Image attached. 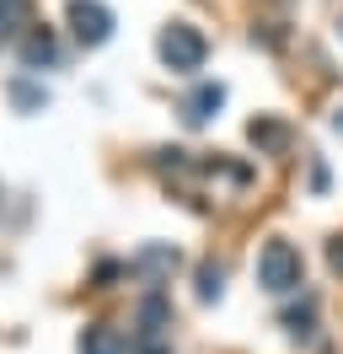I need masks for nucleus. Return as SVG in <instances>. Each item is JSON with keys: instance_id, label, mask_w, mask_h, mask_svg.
Returning a JSON list of instances; mask_svg holds the SVG:
<instances>
[{"instance_id": "nucleus-1", "label": "nucleus", "mask_w": 343, "mask_h": 354, "mask_svg": "<svg viewBox=\"0 0 343 354\" xmlns=\"http://www.w3.org/2000/svg\"><path fill=\"white\" fill-rule=\"evenodd\" d=\"M300 279H306V263H300V252L284 236H274V242H263V252H257V285L268 290V295H290V290H300Z\"/></svg>"}, {"instance_id": "nucleus-2", "label": "nucleus", "mask_w": 343, "mask_h": 354, "mask_svg": "<svg viewBox=\"0 0 343 354\" xmlns=\"http://www.w3.org/2000/svg\"><path fill=\"white\" fill-rule=\"evenodd\" d=\"M161 59L177 75H193V70H204V59H210V44H204V32L193 22H172L161 32Z\"/></svg>"}, {"instance_id": "nucleus-3", "label": "nucleus", "mask_w": 343, "mask_h": 354, "mask_svg": "<svg viewBox=\"0 0 343 354\" xmlns=\"http://www.w3.org/2000/svg\"><path fill=\"white\" fill-rule=\"evenodd\" d=\"M70 27H75V38L86 48H97V44L113 38V11L97 6V0H70Z\"/></svg>"}, {"instance_id": "nucleus-4", "label": "nucleus", "mask_w": 343, "mask_h": 354, "mask_svg": "<svg viewBox=\"0 0 343 354\" xmlns=\"http://www.w3.org/2000/svg\"><path fill=\"white\" fill-rule=\"evenodd\" d=\"M220 102H225V86H220V81H204V86H193L188 97H183V124H188V129H204L214 113H220Z\"/></svg>"}, {"instance_id": "nucleus-5", "label": "nucleus", "mask_w": 343, "mask_h": 354, "mask_svg": "<svg viewBox=\"0 0 343 354\" xmlns=\"http://www.w3.org/2000/svg\"><path fill=\"white\" fill-rule=\"evenodd\" d=\"M172 268H177V247H167V242H150V247H140V252L129 258V274H145L150 285L167 279Z\"/></svg>"}, {"instance_id": "nucleus-6", "label": "nucleus", "mask_w": 343, "mask_h": 354, "mask_svg": "<svg viewBox=\"0 0 343 354\" xmlns=\"http://www.w3.org/2000/svg\"><path fill=\"white\" fill-rule=\"evenodd\" d=\"M75 349L81 354H129V338L118 328H107V322H91V328H81Z\"/></svg>"}, {"instance_id": "nucleus-7", "label": "nucleus", "mask_w": 343, "mask_h": 354, "mask_svg": "<svg viewBox=\"0 0 343 354\" xmlns=\"http://www.w3.org/2000/svg\"><path fill=\"white\" fill-rule=\"evenodd\" d=\"M167 328H172V306L161 295H145L140 301V328L129 333V338H167Z\"/></svg>"}, {"instance_id": "nucleus-8", "label": "nucleus", "mask_w": 343, "mask_h": 354, "mask_svg": "<svg viewBox=\"0 0 343 354\" xmlns=\"http://www.w3.org/2000/svg\"><path fill=\"white\" fill-rule=\"evenodd\" d=\"M54 59H59V44H54V32H48V27H38V32L21 44V65H27V70H43V65H54Z\"/></svg>"}, {"instance_id": "nucleus-9", "label": "nucleus", "mask_w": 343, "mask_h": 354, "mask_svg": "<svg viewBox=\"0 0 343 354\" xmlns=\"http://www.w3.org/2000/svg\"><path fill=\"white\" fill-rule=\"evenodd\" d=\"M284 328L295 333V338H311V333H317V301L306 295L300 306H290V311H284Z\"/></svg>"}, {"instance_id": "nucleus-10", "label": "nucleus", "mask_w": 343, "mask_h": 354, "mask_svg": "<svg viewBox=\"0 0 343 354\" xmlns=\"http://www.w3.org/2000/svg\"><path fill=\"white\" fill-rule=\"evenodd\" d=\"M252 145H263V151H279V145H284V140H290V129H284V124H274V118H252Z\"/></svg>"}, {"instance_id": "nucleus-11", "label": "nucleus", "mask_w": 343, "mask_h": 354, "mask_svg": "<svg viewBox=\"0 0 343 354\" xmlns=\"http://www.w3.org/2000/svg\"><path fill=\"white\" fill-rule=\"evenodd\" d=\"M220 290H225V268L198 263V301H220Z\"/></svg>"}, {"instance_id": "nucleus-12", "label": "nucleus", "mask_w": 343, "mask_h": 354, "mask_svg": "<svg viewBox=\"0 0 343 354\" xmlns=\"http://www.w3.org/2000/svg\"><path fill=\"white\" fill-rule=\"evenodd\" d=\"M21 22H27V0H0V44L17 38Z\"/></svg>"}, {"instance_id": "nucleus-13", "label": "nucleus", "mask_w": 343, "mask_h": 354, "mask_svg": "<svg viewBox=\"0 0 343 354\" xmlns=\"http://www.w3.org/2000/svg\"><path fill=\"white\" fill-rule=\"evenodd\" d=\"M11 102H17V108H43V102H48V91L17 75V81H11Z\"/></svg>"}, {"instance_id": "nucleus-14", "label": "nucleus", "mask_w": 343, "mask_h": 354, "mask_svg": "<svg viewBox=\"0 0 343 354\" xmlns=\"http://www.w3.org/2000/svg\"><path fill=\"white\" fill-rule=\"evenodd\" d=\"M327 263H333V274H343V236L327 242Z\"/></svg>"}, {"instance_id": "nucleus-15", "label": "nucleus", "mask_w": 343, "mask_h": 354, "mask_svg": "<svg viewBox=\"0 0 343 354\" xmlns=\"http://www.w3.org/2000/svg\"><path fill=\"white\" fill-rule=\"evenodd\" d=\"M333 129H343V108H338V113H333Z\"/></svg>"}, {"instance_id": "nucleus-16", "label": "nucleus", "mask_w": 343, "mask_h": 354, "mask_svg": "<svg viewBox=\"0 0 343 354\" xmlns=\"http://www.w3.org/2000/svg\"><path fill=\"white\" fill-rule=\"evenodd\" d=\"M338 27H343V22H338Z\"/></svg>"}]
</instances>
